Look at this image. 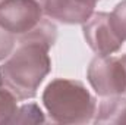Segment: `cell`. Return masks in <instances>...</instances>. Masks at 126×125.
Returning <instances> with one entry per match:
<instances>
[{
	"label": "cell",
	"instance_id": "6da1fadb",
	"mask_svg": "<svg viewBox=\"0 0 126 125\" xmlns=\"http://www.w3.org/2000/svg\"><path fill=\"white\" fill-rule=\"evenodd\" d=\"M48 47L40 43H21L0 65V88L18 102L34 99L51 71Z\"/></svg>",
	"mask_w": 126,
	"mask_h": 125
},
{
	"label": "cell",
	"instance_id": "7a4b0ae2",
	"mask_svg": "<svg viewBox=\"0 0 126 125\" xmlns=\"http://www.w3.org/2000/svg\"><path fill=\"white\" fill-rule=\"evenodd\" d=\"M43 104L53 122L88 124L95 115V99L81 81L56 78L43 93Z\"/></svg>",
	"mask_w": 126,
	"mask_h": 125
},
{
	"label": "cell",
	"instance_id": "3957f363",
	"mask_svg": "<svg viewBox=\"0 0 126 125\" xmlns=\"http://www.w3.org/2000/svg\"><path fill=\"white\" fill-rule=\"evenodd\" d=\"M87 78L101 97L123 96L126 93V72L120 58L97 55L90 62Z\"/></svg>",
	"mask_w": 126,
	"mask_h": 125
},
{
	"label": "cell",
	"instance_id": "277c9868",
	"mask_svg": "<svg viewBox=\"0 0 126 125\" xmlns=\"http://www.w3.org/2000/svg\"><path fill=\"white\" fill-rule=\"evenodd\" d=\"M44 13L34 0H6L0 4V27L12 32L18 41L38 27Z\"/></svg>",
	"mask_w": 126,
	"mask_h": 125
},
{
	"label": "cell",
	"instance_id": "5b68a950",
	"mask_svg": "<svg viewBox=\"0 0 126 125\" xmlns=\"http://www.w3.org/2000/svg\"><path fill=\"white\" fill-rule=\"evenodd\" d=\"M84 37L88 46L98 56H110L120 50L123 40L116 32L110 13L97 12L93 13L82 24Z\"/></svg>",
	"mask_w": 126,
	"mask_h": 125
},
{
	"label": "cell",
	"instance_id": "8992f818",
	"mask_svg": "<svg viewBox=\"0 0 126 125\" xmlns=\"http://www.w3.org/2000/svg\"><path fill=\"white\" fill-rule=\"evenodd\" d=\"M47 18L56 19L62 24H84L94 9L82 6L76 0H34Z\"/></svg>",
	"mask_w": 126,
	"mask_h": 125
},
{
	"label": "cell",
	"instance_id": "52a82bcc",
	"mask_svg": "<svg viewBox=\"0 0 126 125\" xmlns=\"http://www.w3.org/2000/svg\"><path fill=\"white\" fill-rule=\"evenodd\" d=\"M95 124H126V99L122 96H110L101 100L94 119Z\"/></svg>",
	"mask_w": 126,
	"mask_h": 125
},
{
	"label": "cell",
	"instance_id": "ba28073f",
	"mask_svg": "<svg viewBox=\"0 0 126 125\" xmlns=\"http://www.w3.org/2000/svg\"><path fill=\"white\" fill-rule=\"evenodd\" d=\"M46 118L37 103H27L16 112L13 124H44Z\"/></svg>",
	"mask_w": 126,
	"mask_h": 125
},
{
	"label": "cell",
	"instance_id": "9c48e42d",
	"mask_svg": "<svg viewBox=\"0 0 126 125\" xmlns=\"http://www.w3.org/2000/svg\"><path fill=\"white\" fill-rule=\"evenodd\" d=\"M18 100L7 91L0 88V124H13L18 112Z\"/></svg>",
	"mask_w": 126,
	"mask_h": 125
},
{
	"label": "cell",
	"instance_id": "30bf717a",
	"mask_svg": "<svg viewBox=\"0 0 126 125\" xmlns=\"http://www.w3.org/2000/svg\"><path fill=\"white\" fill-rule=\"evenodd\" d=\"M110 18L116 32L120 35L123 41H126V0H122L116 4V7L110 13Z\"/></svg>",
	"mask_w": 126,
	"mask_h": 125
},
{
	"label": "cell",
	"instance_id": "8fae6325",
	"mask_svg": "<svg viewBox=\"0 0 126 125\" xmlns=\"http://www.w3.org/2000/svg\"><path fill=\"white\" fill-rule=\"evenodd\" d=\"M18 46V38L12 32L0 27V62L7 59Z\"/></svg>",
	"mask_w": 126,
	"mask_h": 125
},
{
	"label": "cell",
	"instance_id": "7c38bea8",
	"mask_svg": "<svg viewBox=\"0 0 126 125\" xmlns=\"http://www.w3.org/2000/svg\"><path fill=\"white\" fill-rule=\"evenodd\" d=\"M76 1H78V3H81L82 6H87V7H91V9H94L98 0H76Z\"/></svg>",
	"mask_w": 126,
	"mask_h": 125
},
{
	"label": "cell",
	"instance_id": "4fadbf2b",
	"mask_svg": "<svg viewBox=\"0 0 126 125\" xmlns=\"http://www.w3.org/2000/svg\"><path fill=\"white\" fill-rule=\"evenodd\" d=\"M120 61H122V63H123V66H125V72H126V55H123L122 58H120ZM126 94V93H125Z\"/></svg>",
	"mask_w": 126,
	"mask_h": 125
},
{
	"label": "cell",
	"instance_id": "5bb4252c",
	"mask_svg": "<svg viewBox=\"0 0 126 125\" xmlns=\"http://www.w3.org/2000/svg\"><path fill=\"white\" fill-rule=\"evenodd\" d=\"M4 1H6V0H0V4H1V3H4Z\"/></svg>",
	"mask_w": 126,
	"mask_h": 125
}]
</instances>
